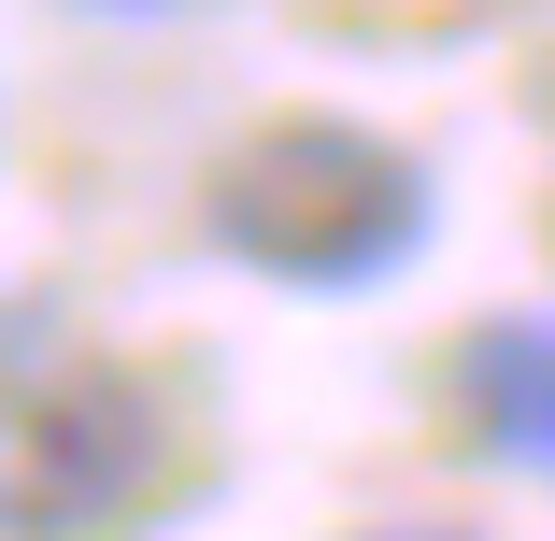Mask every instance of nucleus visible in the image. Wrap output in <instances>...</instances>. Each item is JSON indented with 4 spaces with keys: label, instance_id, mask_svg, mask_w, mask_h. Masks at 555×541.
<instances>
[{
    "label": "nucleus",
    "instance_id": "nucleus-1",
    "mask_svg": "<svg viewBox=\"0 0 555 541\" xmlns=\"http://www.w3.org/2000/svg\"><path fill=\"white\" fill-rule=\"evenodd\" d=\"M427 229H441L427 157L357 115H271L199 171V243L285 299H371L427 257Z\"/></svg>",
    "mask_w": 555,
    "mask_h": 541
},
{
    "label": "nucleus",
    "instance_id": "nucleus-2",
    "mask_svg": "<svg viewBox=\"0 0 555 541\" xmlns=\"http://www.w3.org/2000/svg\"><path fill=\"white\" fill-rule=\"evenodd\" d=\"M185 499V413L115 371L57 357L0 385V541H143Z\"/></svg>",
    "mask_w": 555,
    "mask_h": 541
},
{
    "label": "nucleus",
    "instance_id": "nucleus-3",
    "mask_svg": "<svg viewBox=\"0 0 555 541\" xmlns=\"http://www.w3.org/2000/svg\"><path fill=\"white\" fill-rule=\"evenodd\" d=\"M456 413H470V442L527 485H555V299L527 313H485V329L456 343Z\"/></svg>",
    "mask_w": 555,
    "mask_h": 541
},
{
    "label": "nucleus",
    "instance_id": "nucleus-4",
    "mask_svg": "<svg viewBox=\"0 0 555 541\" xmlns=\"http://www.w3.org/2000/svg\"><path fill=\"white\" fill-rule=\"evenodd\" d=\"M86 29H199V15H229V0H72Z\"/></svg>",
    "mask_w": 555,
    "mask_h": 541
},
{
    "label": "nucleus",
    "instance_id": "nucleus-5",
    "mask_svg": "<svg viewBox=\"0 0 555 541\" xmlns=\"http://www.w3.org/2000/svg\"><path fill=\"white\" fill-rule=\"evenodd\" d=\"M371 541H470V527H371Z\"/></svg>",
    "mask_w": 555,
    "mask_h": 541
}]
</instances>
